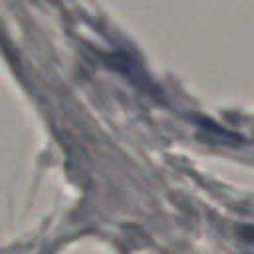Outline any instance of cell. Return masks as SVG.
<instances>
[{"label": "cell", "instance_id": "1", "mask_svg": "<svg viewBox=\"0 0 254 254\" xmlns=\"http://www.w3.org/2000/svg\"><path fill=\"white\" fill-rule=\"evenodd\" d=\"M238 244L246 254H254V226H242L238 230Z\"/></svg>", "mask_w": 254, "mask_h": 254}]
</instances>
